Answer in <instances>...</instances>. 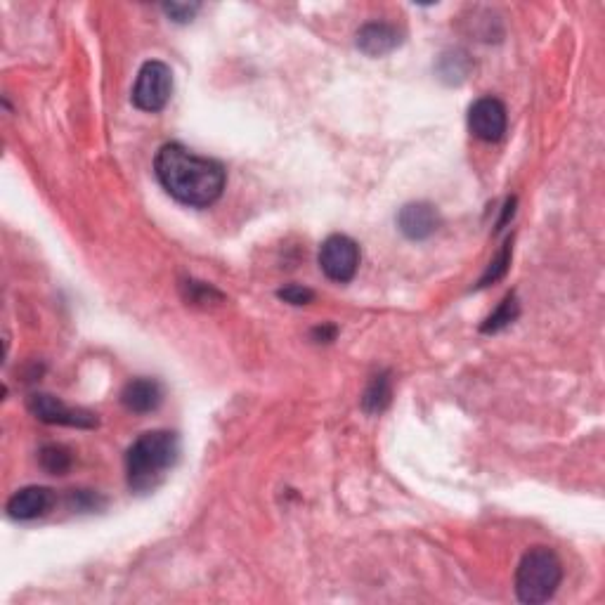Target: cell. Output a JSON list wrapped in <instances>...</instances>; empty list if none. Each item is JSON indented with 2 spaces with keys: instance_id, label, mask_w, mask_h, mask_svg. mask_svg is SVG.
Listing matches in <instances>:
<instances>
[{
  "instance_id": "e0dca14e",
  "label": "cell",
  "mask_w": 605,
  "mask_h": 605,
  "mask_svg": "<svg viewBox=\"0 0 605 605\" xmlns=\"http://www.w3.org/2000/svg\"><path fill=\"white\" fill-rule=\"evenodd\" d=\"M199 8H201L199 3H192V5L190 3H166L164 12L173 19V22L187 24V22H192L194 15L199 12Z\"/></svg>"
},
{
  "instance_id": "7c38bea8",
  "label": "cell",
  "mask_w": 605,
  "mask_h": 605,
  "mask_svg": "<svg viewBox=\"0 0 605 605\" xmlns=\"http://www.w3.org/2000/svg\"><path fill=\"white\" fill-rule=\"evenodd\" d=\"M390 398H393V381H390L388 372H381L372 376L367 390H364L362 409L367 414H381L390 405Z\"/></svg>"
},
{
  "instance_id": "8fae6325",
  "label": "cell",
  "mask_w": 605,
  "mask_h": 605,
  "mask_svg": "<svg viewBox=\"0 0 605 605\" xmlns=\"http://www.w3.org/2000/svg\"><path fill=\"white\" fill-rule=\"evenodd\" d=\"M402 34L398 26L386 22H369L357 31V48L369 57H383L400 48Z\"/></svg>"
},
{
  "instance_id": "2e32d148",
  "label": "cell",
  "mask_w": 605,
  "mask_h": 605,
  "mask_svg": "<svg viewBox=\"0 0 605 605\" xmlns=\"http://www.w3.org/2000/svg\"><path fill=\"white\" fill-rule=\"evenodd\" d=\"M277 298L289 305H308L315 301V291L308 289V286H301V284H289V286H284V289L277 291Z\"/></svg>"
},
{
  "instance_id": "5bb4252c",
  "label": "cell",
  "mask_w": 605,
  "mask_h": 605,
  "mask_svg": "<svg viewBox=\"0 0 605 605\" xmlns=\"http://www.w3.org/2000/svg\"><path fill=\"white\" fill-rule=\"evenodd\" d=\"M38 461H41V468L50 476H64V473L71 468V452L64 445H45L41 452H38Z\"/></svg>"
},
{
  "instance_id": "277c9868",
  "label": "cell",
  "mask_w": 605,
  "mask_h": 605,
  "mask_svg": "<svg viewBox=\"0 0 605 605\" xmlns=\"http://www.w3.org/2000/svg\"><path fill=\"white\" fill-rule=\"evenodd\" d=\"M173 95V71L166 62L149 60L140 67L133 86V104L140 112L156 114L166 107Z\"/></svg>"
},
{
  "instance_id": "ac0fdd59",
  "label": "cell",
  "mask_w": 605,
  "mask_h": 605,
  "mask_svg": "<svg viewBox=\"0 0 605 605\" xmlns=\"http://www.w3.org/2000/svg\"><path fill=\"white\" fill-rule=\"evenodd\" d=\"M185 286H187V301L192 303H211L213 298H216V301H223V296L204 282H187Z\"/></svg>"
},
{
  "instance_id": "ba28073f",
  "label": "cell",
  "mask_w": 605,
  "mask_h": 605,
  "mask_svg": "<svg viewBox=\"0 0 605 605\" xmlns=\"http://www.w3.org/2000/svg\"><path fill=\"white\" fill-rule=\"evenodd\" d=\"M55 504V492L50 487H41V485H29L22 487V490L12 494L8 499V516L12 520H19V523H29V520H36L45 516L50 511V506Z\"/></svg>"
},
{
  "instance_id": "9c48e42d",
  "label": "cell",
  "mask_w": 605,
  "mask_h": 605,
  "mask_svg": "<svg viewBox=\"0 0 605 605\" xmlns=\"http://www.w3.org/2000/svg\"><path fill=\"white\" fill-rule=\"evenodd\" d=\"M398 227L412 242H424L440 227L438 208L428 201H414V204L402 206L398 213Z\"/></svg>"
},
{
  "instance_id": "7a4b0ae2",
  "label": "cell",
  "mask_w": 605,
  "mask_h": 605,
  "mask_svg": "<svg viewBox=\"0 0 605 605\" xmlns=\"http://www.w3.org/2000/svg\"><path fill=\"white\" fill-rule=\"evenodd\" d=\"M180 459V438L173 431L142 433L126 452V478L135 494H149L164 483Z\"/></svg>"
},
{
  "instance_id": "52a82bcc",
  "label": "cell",
  "mask_w": 605,
  "mask_h": 605,
  "mask_svg": "<svg viewBox=\"0 0 605 605\" xmlns=\"http://www.w3.org/2000/svg\"><path fill=\"white\" fill-rule=\"evenodd\" d=\"M509 126V114L497 97H480L468 109V128L483 142H499Z\"/></svg>"
},
{
  "instance_id": "8992f818",
  "label": "cell",
  "mask_w": 605,
  "mask_h": 605,
  "mask_svg": "<svg viewBox=\"0 0 605 605\" xmlns=\"http://www.w3.org/2000/svg\"><path fill=\"white\" fill-rule=\"evenodd\" d=\"M26 407H29V412L34 414L38 421H43V424H50V426L88 428L90 431V428H97V424H100L97 414L90 412V409L69 407L67 402L48 393L29 395Z\"/></svg>"
},
{
  "instance_id": "4fadbf2b",
  "label": "cell",
  "mask_w": 605,
  "mask_h": 605,
  "mask_svg": "<svg viewBox=\"0 0 605 605\" xmlns=\"http://www.w3.org/2000/svg\"><path fill=\"white\" fill-rule=\"evenodd\" d=\"M518 315H520L518 298H516V294H509L502 303H499V308L494 310L490 317H487L483 327H480V331H483V334H497V331H502L509 327V324L516 322Z\"/></svg>"
},
{
  "instance_id": "9a60e30c",
  "label": "cell",
  "mask_w": 605,
  "mask_h": 605,
  "mask_svg": "<svg viewBox=\"0 0 605 605\" xmlns=\"http://www.w3.org/2000/svg\"><path fill=\"white\" fill-rule=\"evenodd\" d=\"M509 265H511V242L504 246L502 253H499V256H497V260H494V263H490V268H487V272H485L483 279H480V284H478L480 289H483V286H490L494 282H499V279H502L506 275V270H509Z\"/></svg>"
},
{
  "instance_id": "d6986e66",
  "label": "cell",
  "mask_w": 605,
  "mask_h": 605,
  "mask_svg": "<svg viewBox=\"0 0 605 605\" xmlns=\"http://www.w3.org/2000/svg\"><path fill=\"white\" fill-rule=\"evenodd\" d=\"M312 338H315L317 343L334 341V338H336V327H327V324H324V327H317L315 331H312Z\"/></svg>"
},
{
  "instance_id": "3957f363",
  "label": "cell",
  "mask_w": 605,
  "mask_h": 605,
  "mask_svg": "<svg viewBox=\"0 0 605 605\" xmlns=\"http://www.w3.org/2000/svg\"><path fill=\"white\" fill-rule=\"evenodd\" d=\"M563 582V565L549 546H535L520 558L516 570V596L525 605H539L554 598Z\"/></svg>"
},
{
  "instance_id": "6da1fadb",
  "label": "cell",
  "mask_w": 605,
  "mask_h": 605,
  "mask_svg": "<svg viewBox=\"0 0 605 605\" xmlns=\"http://www.w3.org/2000/svg\"><path fill=\"white\" fill-rule=\"evenodd\" d=\"M161 187L175 201L190 208H208L223 197L227 171L216 159L199 156L180 142H168L154 159Z\"/></svg>"
},
{
  "instance_id": "5b68a950",
  "label": "cell",
  "mask_w": 605,
  "mask_h": 605,
  "mask_svg": "<svg viewBox=\"0 0 605 605\" xmlns=\"http://www.w3.org/2000/svg\"><path fill=\"white\" fill-rule=\"evenodd\" d=\"M320 270L331 282L348 284L360 270V246L346 234H331L320 246Z\"/></svg>"
},
{
  "instance_id": "30bf717a",
  "label": "cell",
  "mask_w": 605,
  "mask_h": 605,
  "mask_svg": "<svg viewBox=\"0 0 605 605\" xmlns=\"http://www.w3.org/2000/svg\"><path fill=\"white\" fill-rule=\"evenodd\" d=\"M121 402L128 412L133 414H149L159 409L164 402V388L156 379H133L128 381L121 390Z\"/></svg>"
}]
</instances>
